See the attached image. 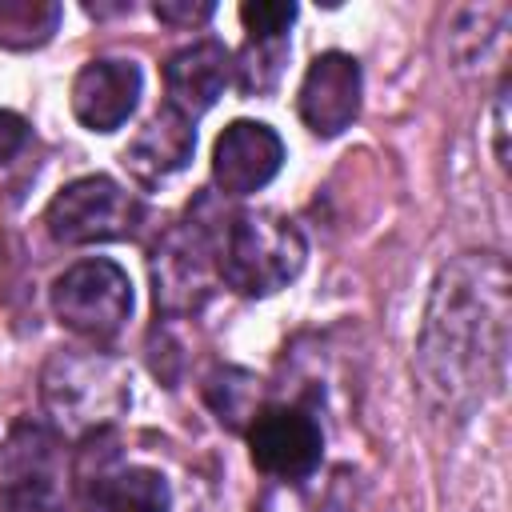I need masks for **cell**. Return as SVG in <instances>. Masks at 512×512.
I'll use <instances>...</instances> for the list:
<instances>
[{
  "label": "cell",
  "mask_w": 512,
  "mask_h": 512,
  "mask_svg": "<svg viewBox=\"0 0 512 512\" xmlns=\"http://www.w3.org/2000/svg\"><path fill=\"white\" fill-rule=\"evenodd\" d=\"M304 236L288 216L244 212L220 244V276L240 296H272L304 268Z\"/></svg>",
  "instance_id": "cell-2"
},
{
  "label": "cell",
  "mask_w": 512,
  "mask_h": 512,
  "mask_svg": "<svg viewBox=\"0 0 512 512\" xmlns=\"http://www.w3.org/2000/svg\"><path fill=\"white\" fill-rule=\"evenodd\" d=\"M52 444L36 428H20L4 456L0 512H60V492L52 476Z\"/></svg>",
  "instance_id": "cell-11"
},
{
  "label": "cell",
  "mask_w": 512,
  "mask_h": 512,
  "mask_svg": "<svg viewBox=\"0 0 512 512\" xmlns=\"http://www.w3.org/2000/svg\"><path fill=\"white\" fill-rule=\"evenodd\" d=\"M248 452L260 472L280 480H304L324 452V432L304 408H260L248 424Z\"/></svg>",
  "instance_id": "cell-6"
},
{
  "label": "cell",
  "mask_w": 512,
  "mask_h": 512,
  "mask_svg": "<svg viewBox=\"0 0 512 512\" xmlns=\"http://www.w3.org/2000/svg\"><path fill=\"white\" fill-rule=\"evenodd\" d=\"M508 88L500 84V92H496V160L504 164V156H508V148H504V136H508Z\"/></svg>",
  "instance_id": "cell-20"
},
{
  "label": "cell",
  "mask_w": 512,
  "mask_h": 512,
  "mask_svg": "<svg viewBox=\"0 0 512 512\" xmlns=\"http://www.w3.org/2000/svg\"><path fill=\"white\" fill-rule=\"evenodd\" d=\"M416 372L424 396L468 416L508 384V264L496 252H460L428 292Z\"/></svg>",
  "instance_id": "cell-1"
},
{
  "label": "cell",
  "mask_w": 512,
  "mask_h": 512,
  "mask_svg": "<svg viewBox=\"0 0 512 512\" xmlns=\"http://www.w3.org/2000/svg\"><path fill=\"white\" fill-rule=\"evenodd\" d=\"M140 216V200L124 192L112 176H80L52 196L44 224L60 244H96L132 236Z\"/></svg>",
  "instance_id": "cell-4"
},
{
  "label": "cell",
  "mask_w": 512,
  "mask_h": 512,
  "mask_svg": "<svg viewBox=\"0 0 512 512\" xmlns=\"http://www.w3.org/2000/svg\"><path fill=\"white\" fill-rule=\"evenodd\" d=\"M288 56V40L284 36H248V48L240 52V92L244 96H264L276 88L280 68Z\"/></svg>",
  "instance_id": "cell-16"
},
{
  "label": "cell",
  "mask_w": 512,
  "mask_h": 512,
  "mask_svg": "<svg viewBox=\"0 0 512 512\" xmlns=\"http://www.w3.org/2000/svg\"><path fill=\"white\" fill-rule=\"evenodd\" d=\"M60 24V4L48 0H0V44L36 48Z\"/></svg>",
  "instance_id": "cell-15"
},
{
  "label": "cell",
  "mask_w": 512,
  "mask_h": 512,
  "mask_svg": "<svg viewBox=\"0 0 512 512\" xmlns=\"http://www.w3.org/2000/svg\"><path fill=\"white\" fill-rule=\"evenodd\" d=\"M144 76L132 60H92L72 80V112L92 132H116L140 104Z\"/></svg>",
  "instance_id": "cell-9"
},
{
  "label": "cell",
  "mask_w": 512,
  "mask_h": 512,
  "mask_svg": "<svg viewBox=\"0 0 512 512\" xmlns=\"http://www.w3.org/2000/svg\"><path fill=\"white\" fill-rule=\"evenodd\" d=\"M200 236L192 232H172L164 248L152 256V280H156V304L168 312H188L204 296V260H200Z\"/></svg>",
  "instance_id": "cell-14"
},
{
  "label": "cell",
  "mask_w": 512,
  "mask_h": 512,
  "mask_svg": "<svg viewBox=\"0 0 512 512\" xmlns=\"http://www.w3.org/2000/svg\"><path fill=\"white\" fill-rule=\"evenodd\" d=\"M284 164L280 136L260 120H232L212 152V180L228 196L260 192Z\"/></svg>",
  "instance_id": "cell-8"
},
{
  "label": "cell",
  "mask_w": 512,
  "mask_h": 512,
  "mask_svg": "<svg viewBox=\"0 0 512 512\" xmlns=\"http://www.w3.org/2000/svg\"><path fill=\"white\" fill-rule=\"evenodd\" d=\"M164 24H180V28H192V24H204V20H212V12H216V4H188V0H160L156 8H152Z\"/></svg>",
  "instance_id": "cell-18"
},
{
  "label": "cell",
  "mask_w": 512,
  "mask_h": 512,
  "mask_svg": "<svg viewBox=\"0 0 512 512\" xmlns=\"http://www.w3.org/2000/svg\"><path fill=\"white\" fill-rule=\"evenodd\" d=\"M296 108L316 136H340L360 112V64L344 52H320L300 80Z\"/></svg>",
  "instance_id": "cell-7"
},
{
  "label": "cell",
  "mask_w": 512,
  "mask_h": 512,
  "mask_svg": "<svg viewBox=\"0 0 512 512\" xmlns=\"http://www.w3.org/2000/svg\"><path fill=\"white\" fill-rule=\"evenodd\" d=\"M240 20L248 28V36H288L292 20H296V4L284 0H260V4H244Z\"/></svg>",
  "instance_id": "cell-17"
},
{
  "label": "cell",
  "mask_w": 512,
  "mask_h": 512,
  "mask_svg": "<svg viewBox=\"0 0 512 512\" xmlns=\"http://www.w3.org/2000/svg\"><path fill=\"white\" fill-rule=\"evenodd\" d=\"M24 140H28V124H24L16 112H4V108H0V164L12 160V156L24 148Z\"/></svg>",
  "instance_id": "cell-19"
},
{
  "label": "cell",
  "mask_w": 512,
  "mask_h": 512,
  "mask_svg": "<svg viewBox=\"0 0 512 512\" xmlns=\"http://www.w3.org/2000/svg\"><path fill=\"white\" fill-rule=\"evenodd\" d=\"M84 484L88 512H168L172 492L168 480L152 468H116L96 472Z\"/></svg>",
  "instance_id": "cell-13"
},
{
  "label": "cell",
  "mask_w": 512,
  "mask_h": 512,
  "mask_svg": "<svg viewBox=\"0 0 512 512\" xmlns=\"http://www.w3.org/2000/svg\"><path fill=\"white\" fill-rule=\"evenodd\" d=\"M52 308L64 328L104 344L132 316V280L112 260H80L52 284Z\"/></svg>",
  "instance_id": "cell-3"
},
{
  "label": "cell",
  "mask_w": 512,
  "mask_h": 512,
  "mask_svg": "<svg viewBox=\"0 0 512 512\" xmlns=\"http://www.w3.org/2000/svg\"><path fill=\"white\" fill-rule=\"evenodd\" d=\"M44 400L56 420L72 428H104V420H112L128 404V384L104 356L60 352L44 368Z\"/></svg>",
  "instance_id": "cell-5"
},
{
  "label": "cell",
  "mask_w": 512,
  "mask_h": 512,
  "mask_svg": "<svg viewBox=\"0 0 512 512\" xmlns=\"http://www.w3.org/2000/svg\"><path fill=\"white\" fill-rule=\"evenodd\" d=\"M192 148H196L192 120H184V116L172 112V108H160V112L140 128V136L124 148V164H128L144 184H156V180H168L172 172H180V168L192 160Z\"/></svg>",
  "instance_id": "cell-12"
},
{
  "label": "cell",
  "mask_w": 512,
  "mask_h": 512,
  "mask_svg": "<svg viewBox=\"0 0 512 512\" xmlns=\"http://www.w3.org/2000/svg\"><path fill=\"white\" fill-rule=\"evenodd\" d=\"M232 76V56L220 40H200L168 56L164 64V88H168V108L180 112L184 120L204 116L220 96Z\"/></svg>",
  "instance_id": "cell-10"
}]
</instances>
